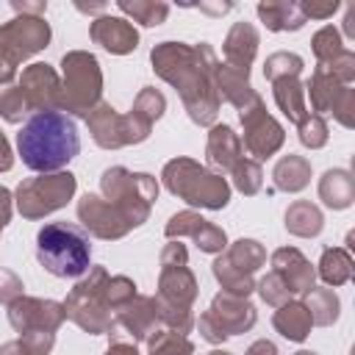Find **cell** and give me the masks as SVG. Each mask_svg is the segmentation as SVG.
<instances>
[{"label": "cell", "mask_w": 355, "mask_h": 355, "mask_svg": "<svg viewBox=\"0 0 355 355\" xmlns=\"http://www.w3.org/2000/svg\"><path fill=\"white\" fill-rule=\"evenodd\" d=\"M150 64H153V72L178 92L194 125L200 128L216 125V116L222 108V100L216 92L219 58L208 42H200V44L158 42L150 50Z\"/></svg>", "instance_id": "6da1fadb"}, {"label": "cell", "mask_w": 355, "mask_h": 355, "mask_svg": "<svg viewBox=\"0 0 355 355\" xmlns=\"http://www.w3.org/2000/svg\"><path fill=\"white\" fill-rule=\"evenodd\" d=\"M17 153L31 172H64L67 164L80 153L75 119L61 111L31 114L17 133Z\"/></svg>", "instance_id": "7a4b0ae2"}, {"label": "cell", "mask_w": 355, "mask_h": 355, "mask_svg": "<svg viewBox=\"0 0 355 355\" xmlns=\"http://www.w3.org/2000/svg\"><path fill=\"white\" fill-rule=\"evenodd\" d=\"M161 183L166 186L169 194L183 200L191 208H205V211H222L230 202V183L227 178L211 172L205 164L178 155L164 164L161 169Z\"/></svg>", "instance_id": "3957f363"}, {"label": "cell", "mask_w": 355, "mask_h": 355, "mask_svg": "<svg viewBox=\"0 0 355 355\" xmlns=\"http://www.w3.org/2000/svg\"><path fill=\"white\" fill-rule=\"evenodd\" d=\"M36 261L55 277H83L92 266L89 233L75 222H47L36 233Z\"/></svg>", "instance_id": "277c9868"}, {"label": "cell", "mask_w": 355, "mask_h": 355, "mask_svg": "<svg viewBox=\"0 0 355 355\" xmlns=\"http://www.w3.org/2000/svg\"><path fill=\"white\" fill-rule=\"evenodd\" d=\"M100 197L114 205L125 225L141 227L158 200V180L150 172H130L125 166H108L100 175Z\"/></svg>", "instance_id": "5b68a950"}, {"label": "cell", "mask_w": 355, "mask_h": 355, "mask_svg": "<svg viewBox=\"0 0 355 355\" xmlns=\"http://www.w3.org/2000/svg\"><path fill=\"white\" fill-rule=\"evenodd\" d=\"M103 103V69L94 53L67 50L61 55V103L67 116H89Z\"/></svg>", "instance_id": "8992f818"}, {"label": "cell", "mask_w": 355, "mask_h": 355, "mask_svg": "<svg viewBox=\"0 0 355 355\" xmlns=\"http://www.w3.org/2000/svg\"><path fill=\"white\" fill-rule=\"evenodd\" d=\"M105 266H89V272L72 286V291L64 300L67 319L75 322L89 336H105L111 330L114 313L105 305Z\"/></svg>", "instance_id": "52a82bcc"}, {"label": "cell", "mask_w": 355, "mask_h": 355, "mask_svg": "<svg viewBox=\"0 0 355 355\" xmlns=\"http://www.w3.org/2000/svg\"><path fill=\"white\" fill-rule=\"evenodd\" d=\"M266 263V247L258 239H239L227 244L211 263V272L225 294L247 297L255 291V272Z\"/></svg>", "instance_id": "ba28073f"}, {"label": "cell", "mask_w": 355, "mask_h": 355, "mask_svg": "<svg viewBox=\"0 0 355 355\" xmlns=\"http://www.w3.org/2000/svg\"><path fill=\"white\" fill-rule=\"evenodd\" d=\"M75 191H78V178L69 169L25 178L14 189V208L22 214V219H44L58 208H64L75 197Z\"/></svg>", "instance_id": "9c48e42d"}, {"label": "cell", "mask_w": 355, "mask_h": 355, "mask_svg": "<svg viewBox=\"0 0 355 355\" xmlns=\"http://www.w3.org/2000/svg\"><path fill=\"white\" fill-rule=\"evenodd\" d=\"M158 263H161V272H158L155 300L161 305H169V308L191 311V305H194V300L200 294V286H197L194 272L189 269L186 244H180V241L164 244V250L158 255Z\"/></svg>", "instance_id": "30bf717a"}, {"label": "cell", "mask_w": 355, "mask_h": 355, "mask_svg": "<svg viewBox=\"0 0 355 355\" xmlns=\"http://www.w3.org/2000/svg\"><path fill=\"white\" fill-rule=\"evenodd\" d=\"M86 128H89L94 144L103 150H122L130 144H141L153 133V125L141 122L133 111L119 114L111 103H100L86 116Z\"/></svg>", "instance_id": "8fae6325"}, {"label": "cell", "mask_w": 355, "mask_h": 355, "mask_svg": "<svg viewBox=\"0 0 355 355\" xmlns=\"http://www.w3.org/2000/svg\"><path fill=\"white\" fill-rule=\"evenodd\" d=\"M239 119H241V147L250 153L252 161H263V158H272L283 141H286V130L283 125L266 111V103L263 97H255L247 108L239 111Z\"/></svg>", "instance_id": "7c38bea8"}, {"label": "cell", "mask_w": 355, "mask_h": 355, "mask_svg": "<svg viewBox=\"0 0 355 355\" xmlns=\"http://www.w3.org/2000/svg\"><path fill=\"white\" fill-rule=\"evenodd\" d=\"M53 39L44 17H14L0 25V58L14 69L31 55L42 53Z\"/></svg>", "instance_id": "4fadbf2b"}, {"label": "cell", "mask_w": 355, "mask_h": 355, "mask_svg": "<svg viewBox=\"0 0 355 355\" xmlns=\"http://www.w3.org/2000/svg\"><path fill=\"white\" fill-rule=\"evenodd\" d=\"M8 324L25 336V333H33V330H44V333H55L64 322H67V311H64V302H55V300H44V297H17L11 305H8Z\"/></svg>", "instance_id": "5bb4252c"}, {"label": "cell", "mask_w": 355, "mask_h": 355, "mask_svg": "<svg viewBox=\"0 0 355 355\" xmlns=\"http://www.w3.org/2000/svg\"><path fill=\"white\" fill-rule=\"evenodd\" d=\"M155 327H161L155 297L136 294L130 302H125L119 311H114V322H111V330L105 336H108V341L125 338L133 344H144Z\"/></svg>", "instance_id": "9a60e30c"}, {"label": "cell", "mask_w": 355, "mask_h": 355, "mask_svg": "<svg viewBox=\"0 0 355 355\" xmlns=\"http://www.w3.org/2000/svg\"><path fill=\"white\" fill-rule=\"evenodd\" d=\"M164 236L169 241L191 239L197 244V250L200 252H208V255H219L227 247V233L219 225H214L205 216H200L197 211H191V208L172 214L169 222L164 225Z\"/></svg>", "instance_id": "2e32d148"}, {"label": "cell", "mask_w": 355, "mask_h": 355, "mask_svg": "<svg viewBox=\"0 0 355 355\" xmlns=\"http://www.w3.org/2000/svg\"><path fill=\"white\" fill-rule=\"evenodd\" d=\"M17 86L22 89V97H25V103H28V108L33 114L58 111V103H61V75L50 64H44V61L28 64L22 69Z\"/></svg>", "instance_id": "e0dca14e"}, {"label": "cell", "mask_w": 355, "mask_h": 355, "mask_svg": "<svg viewBox=\"0 0 355 355\" xmlns=\"http://www.w3.org/2000/svg\"><path fill=\"white\" fill-rule=\"evenodd\" d=\"M78 222L89 236H94L100 241H119L130 233V227L114 211V205L108 200H103L100 194H92V191H86L78 200Z\"/></svg>", "instance_id": "ac0fdd59"}, {"label": "cell", "mask_w": 355, "mask_h": 355, "mask_svg": "<svg viewBox=\"0 0 355 355\" xmlns=\"http://www.w3.org/2000/svg\"><path fill=\"white\" fill-rule=\"evenodd\" d=\"M269 263H272L269 272H275L286 283L291 297H302L305 291H311L316 286V269L297 247H277L272 252Z\"/></svg>", "instance_id": "d6986e66"}, {"label": "cell", "mask_w": 355, "mask_h": 355, "mask_svg": "<svg viewBox=\"0 0 355 355\" xmlns=\"http://www.w3.org/2000/svg\"><path fill=\"white\" fill-rule=\"evenodd\" d=\"M89 39L111 55H128L139 47V31L133 28V22L125 17H111V14L94 17L89 22Z\"/></svg>", "instance_id": "ffe728a7"}, {"label": "cell", "mask_w": 355, "mask_h": 355, "mask_svg": "<svg viewBox=\"0 0 355 355\" xmlns=\"http://www.w3.org/2000/svg\"><path fill=\"white\" fill-rule=\"evenodd\" d=\"M208 313L211 319L225 330V336H241V333H250L258 322V311L255 305L247 300V297H233V294H225L219 291L211 305H208Z\"/></svg>", "instance_id": "44dd1931"}, {"label": "cell", "mask_w": 355, "mask_h": 355, "mask_svg": "<svg viewBox=\"0 0 355 355\" xmlns=\"http://www.w3.org/2000/svg\"><path fill=\"white\" fill-rule=\"evenodd\" d=\"M239 158H244L239 133L225 122L211 125L208 141H205V166L216 175H230V169L239 164Z\"/></svg>", "instance_id": "7402d4cb"}, {"label": "cell", "mask_w": 355, "mask_h": 355, "mask_svg": "<svg viewBox=\"0 0 355 355\" xmlns=\"http://www.w3.org/2000/svg\"><path fill=\"white\" fill-rule=\"evenodd\" d=\"M258 44H261V36H258V28L252 22H233L225 42H222V55H225V64L233 67V69H241V72H250L255 55H258Z\"/></svg>", "instance_id": "603a6c76"}, {"label": "cell", "mask_w": 355, "mask_h": 355, "mask_svg": "<svg viewBox=\"0 0 355 355\" xmlns=\"http://www.w3.org/2000/svg\"><path fill=\"white\" fill-rule=\"evenodd\" d=\"M316 191H319L322 205H327L330 211H344L355 202V178L349 169L333 166L319 178Z\"/></svg>", "instance_id": "cb8c5ba5"}, {"label": "cell", "mask_w": 355, "mask_h": 355, "mask_svg": "<svg viewBox=\"0 0 355 355\" xmlns=\"http://www.w3.org/2000/svg\"><path fill=\"white\" fill-rule=\"evenodd\" d=\"M258 19L266 25V31L272 33H288V31H300L308 19L300 8V3L294 0H261L255 6Z\"/></svg>", "instance_id": "d4e9b609"}, {"label": "cell", "mask_w": 355, "mask_h": 355, "mask_svg": "<svg viewBox=\"0 0 355 355\" xmlns=\"http://www.w3.org/2000/svg\"><path fill=\"white\" fill-rule=\"evenodd\" d=\"M216 92H219V100L230 103L236 111L247 108L255 97H261L252 83H250V72H241V69H233L227 64L219 61L216 67Z\"/></svg>", "instance_id": "484cf974"}, {"label": "cell", "mask_w": 355, "mask_h": 355, "mask_svg": "<svg viewBox=\"0 0 355 355\" xmlns=\"http://www.w3.org/2000/svg\"><path fill=\"white\" fill-rule=\"evenodd\" d=\"M311 175H313L311 161L305 155L288 153V155L277 158V164L272 169V183H275V191L297 194V191H302L311 183Z\"/></svg>", "instance_id": "4316f807"}, {"label": "cell", "mask_w": 355, "mask_h": 355, "mask_svg": "<svg viewBox=\"0 0 355 355\" xmlns=\"http://www.w3.org/2000/svg\"><path fill=\"white\" fill-rule=\"evenodd\" d=\"M344 89H347L344 83H338L330 72H324L322 67H316L313 75L305 80V97L311 100V111L316 116H330Z\"/></svg>", "instance_id": "83f0119b"}, {"label": "cell", "mask_w": 355, "mask_h": 355, "mask_svg": "<svg viewBox=\"0 0 355 355\" xmlns=\"http://www.w3.org/2000/svg\"><path fill=\"white\" fill-rule=\"evenodd\" d=\"M272 327L286 338V341H294V344H302L308 336H311V313L305 311V305L300 300H288L283 302L275 313H272Z\"/></svg>", "instance_id": "f1b7e54d"}, {"label": "cell", "mask_w": 355, "mask_h": 355, "mask_svg": "<svg viewBox=\"0 0 355 355\" xmlns=\"http://www.w3.org/2000/svg\"><path fill=\"white\" fill-rule=\"evenodd\" d=\"M283 225L297 239H316L324 230V214L311 200H294L283 214Z\"/></svg>", "instance_id": "f546056e"}, {"label": "cell", "mask_w": 355, "mask_h": 355, "mask_svg": "<svg viewBox=\"0 0 355 355\" xmlns=\"http://www.w3.org/2000/svg\"><path fill=\"white\" fill-rule=\"evenodd\" d=\"M272 94H275V103L277 108L283 111V116L294 125H300L311 111L305 105V83L300 78H280V80H272Z\"/></svg>", "instance_id": "4dcf8cb0"}, {"label": "cell", "mask_w": 355, "mask_h": 355, "mask_svg": "<svg viewBox=\"0 0 355 355\" xmlns=\"http://www.w3.org/2000/svg\"><path fill=\"white\" fill-rule=\"evenodd\" d=\"M352 272H355V263H352V255L347 247H324L322 250V258L316 263V275L322 277V283L327 288H338V286L349 283Z\"/></svg>", "instance_id": "1f68e13d"}, {"label": "cell", "mask_w": 355, "mask_h": 355, "mask_svg": "<svg viewBox=\"0 0 355 355\" xmlns=\"http://www.w3.org/2000/svg\"><path fill=\"white\" fill-rule=\"evenodd\" d=\"M300 302L305 305V311L311 313V322H313L316 327H330V324H336L338 316H341V300H338V294H336L333 288H327V286H313L311 291L302 294Z\"/></svg>", "instance_id": "d6a6232c"}, {"label": "cell", "mask_w": 355, "mask_h": 355, "mask_svg": "<svg viewBox=\"0 0 355 355\" xmlns=\"http://www.w3.org/2000/svg\"><path fill=\"white\" fill-rule=\"evenodd\" d=\"M144 355H194V341L169 327H155L144 341Z\"/></svg>", "instance_id": "836d02e7"}, {"label": "cell", "mask_w": 355, "mask_h": 355, "mask_svg": "<svg viewBox=\"0 0 355 355\" xmlns=\"http://www.w3.org/2000/svg\"><path fill=\"white\" fill-rule=\"evenodd\" d=\"M116 8L144 28H158L169 17V6L161 0H116Z\"/></svg>", "instance_id": "e575fe53"}, {"label": "cell", "mask_w": 355, "mask_h": 355, "mask_svg": "<svg viewBox=\"0 0 355 355\" xmlns=\"http://www.w3.org/2000/svg\"><path fill=\"white\" fill-rule=\"evenodd\" d=\"M230 180H233V189L241 191L244 197H255L261 189H263V169L258 161L252 158H239V164L230 169Z\"/></svg>", "instance_id": "d590c367"}, {"label": "cell", "mask_w": 355, "mask_h": 355, "mask_svg": "<svg viewBox=\"0 0 355 355\" xmlns=\"http://www.w3.org/2000/svg\"><path fill=\"white\" fill-rule=\"evenodd\" d=\"M305 61L302 55L297 53H288V50H277L272 55H266L263 61V78L272 83V80H280V78H300Z\"/></svg>", "instance_id": "8d00e7d4"}, {"label": "cell", "mask_w": 355, "mask_h": 355, "mask_svg": "<svg viewBox=\"0 0 355 355\" xmlns=\"http://www.w3.org/2000/svg\"><path fill=\"white\" fill-rule=\"evenodd\" d=\"M141 122H147V125H155L161 116H164V111H166V97L155 89V86H144L139 94H136V100H133V108H130Z\"/></svg>", "instance_id": "74e56055"}, {"label": "cell", "mask_w": 355, "mask_h": 355, "mask_svg": "<svg viewBox=\"0 0 355 355\" xmlns=\"http://www.w3.org/2000/svg\"><path fill=\"white\" fill-rule=\"evenodd\" d=\"M311 50H313V55H316V64H327L330 58H336V55L344 50L341 31L333 28V25L319 28V31L311 36Z\"/></svg>", "instance_id": "f35d334b"}, {"label": "cell", "mask_w": 355, "mask_h": 355, "mask_svg": "<svg viewBox=\"0 0 355 355\" xmlns=\"http://www.w3.org/2000/svg\"><path fill=\"white\" fill-rule=\"evenodd\" d=\"M31 114L22 89L17 83L11 86H0V119H6L8 125H22V119Z\"/></svg>", "instance_id": "ab89813d"}, {"label": "cell", "mask_w": 355, "mask_h": 355, "mask_svg": "<svg viewBox=\"0 0 355 355\" xmlns=\"http://www.w3.org/2000/svg\"><path fill=\"white\" fill-rule=\"evenodd\" d=\"M297 139L302 147L308 150H322L330 139V130H327V122L324 116H316V114H308L300 125H297Z\"/></svg>", "instance_id": "60d3db41"}, {"label": "cell", "mask_w": 355, "mask_h": 355, "mask_svg": "<svg viewBox=\"0 0 355 355\" xmlns=\"http://www.w3.org/2000/svg\"><path fill=\"white\" fill-rule=\"evenodd\" d=\"M136 294H139L136 283L128 275H108V280H105V305H108L111 313L119 311L125 302H130Z\"/></svg>", "instance_id": "b9f144b4"}, {"label": "cell", "mask_w": 355, "mask_h": 355, "mask_svg": "<svg viewBox=\"0 0 355 355\" xmlns=\"http://www.w3.org/2000/svg\"><path fill=\"white\" fill-rule=\"evenodd\" d=\"M255 291H258V297H261L266 305H272V308H280L283 302L294 300L291 291L286 288V283H283L275 272H266L261 280H255Z\"/></svg>", "instance_id": "7bdbcfd3"}, {"label": "cell", "mask_w": 355, "mask_h": 355, "mask_svg": "<svg viewBox=\"0 0 355 355\" xmlns=\"http://www.w3.org/2000/svg\"><path fill=\"white\" fill-rule=\"evenodd\" d=\"M316 67H322L324 72H330L338 83H344V86H352V80H355V53L349 50V47H344L336 58H330L327 64H316Z\"/></svg>", "instance_id": "ee69618b"}, {"label": "cell", "mask_w": 355, "mask_h": 355, "mask_svg": "<svg viewBox=\"0 0 355 355\" xmlns=\"http://www.w3.org/2000/svg\"><path fill=\"white\" fill-rule=\"evenodd\" d=\"M19 344L25 347L28 355H50L55 347V333H44V330H33L19 336Z\"/></svg>", "instance_id": "f6af8a7d"}, {"label": "cell", "mask_w": 355, "mask_h": 355, "mask_svg": "<svg viewBox=\"0 0 355 355\" xmlns=\"http://www.w3.org/2000/svg\"><path fill=\"white\" fill-rule=\"evenodd\" d=\"M341 128H355V89L352 86H347L344 92H341V97H338V103H336V108H333V114H330Z\"/></svg>", "instance_id": "bcb514c9"}, {"label": "cell", "mask_w": 355, "mask_h": 355, "mask_svg": "<svg viewBox=\"0 0 355 355\" xmlns=\"http://www.w3.org/2000/svg\"><path fill=\"white\" fill-rule=\"evenodd\" d=\"M25 286H22V277L17 275V272H11V269H6V266H0V305H11L17 297H22L25 291H22Z\"/></svg>", "instance_id": "7dc6e473"}, {"label": "cell", "mask_w": 355, "mask_h": 355, "mask_svg": "<svg viewBox=\"0 0 355 355\" xmlns=\"http://www.w3.org/2000/svg\"><path fill=\"white\" fill-rule=\"evenodd\" d=\"M194 327L200 330V338H202V341H208V344H214V347H222V344L227 341L225 330L211 319V313H208V311H202V313H200V319H194Z\"/></svg>", "instance_id": "c3c4849f"}, {"label": "cell", "mask_w": 355, "mask_h": 355, "mask_svg": "<svg viewBox=\"0 0 355 355\" xmlns=\"http://www.w3.org/2000/svg\"><path fill=\"white\" fill-rule=\"evenodd\" d=\"M338 6H341L338 0H333V3H300L305 19H327L338 11Z\"/></svg>", "instance_id": "681fc988"}, {"label": "cell", "mask_w": 355, "mask_h": 355, "mask_svg": "<svg viewBox=\"0 0 355 355\" xmlns=\"http://www.w3.org/2000/svg\"><path fill=\"white\" fill-rule=\"evenodd\" d=\"M11 8L17 17H44L47 3L44 0H11Z\"/></svg>", "instance_id": "f907efd6"}, {"label": "cell", "mask_w": 355, "mask_h": 355, "mask_svg": "<svg viewBox=\"0 0 355 355\" xmlns=\"http://www.w3.org/2000/svg\"><path fill=\"white\" fill-rule=\"evenodd\" d=\"M11 214H14V191H8L6 186H0V233L11 222Z\"/></svg>", "instance_id": "816d5d0a"}, {"label": "cell", "mask_w": 355, "mask_h": 355, "mask_svg": "<svg viewBox=\"0 0 355 355\" xmlns=\"http://www.w3.org/2000/svg\"><path fill=\"white\" fill-rule=\"evenodd\" d=\"M244 355H280V352H277V344H275V341H269V338H258V341H252V344L247 347Z\"/></svg>", "instance_id": "f5cc1de1"}, {"label": "cell", "mask_w": 355, "mask_h": 355, "mask_svg": "<svg viewBox=\"0 0 355 355\" xmlns=\"http://www.w3.org/2000/svg\"><path fill=\"white\" fill-rule=\"evenodd\" d=\"M105 355H141V352H139V347H136L133 341H125V338H119V341H108V349H105Z\"/></svg>", "instance_id": "db71d44e"}, {"label": "cell", "mask_w": 355, "mask_h": 355, "mask_svg": "<svg viewBox=\"0 0 355 355\" xmlns=\"http://www.w3.org/2000/svg\"><path fill=\"white\" fill-rule=\"evenodd\" d=\"M11 166H14V150L6 139V133L0 130V172H8Z\"/></svg>", "instance_id": "11a10c76"}, {"label": "cell", "mask_w": 355, "mask_h": 355, "mask_svg": "<svg viewBox=\"0 0 355 355\" xmlns=\"http://www.w3.org/2000/svg\"><path fill=\"white\" fill-rule=\"evenodd\" d=\"M344 36L347 39H355V6H347V14H344Z\"/></svg>", "instance_id": "9f6ffc18"}, {"label": "cell", "mask_w": 355, "mask_h": 355, "mask_svg": "<svg viewBox=\"0 0 355 355\" xmlns=\"http://www.w3.org/2000/svg\"><path fill=\"white\" fill-rule=\"evenodd\" d=\"M14 78H17V69L0 58V86H11V83H14Z\"/></svg>", "instance_id": "6f0895ef"}, {"label": "cell", "mask_w": 355, "mask_h": 355, "mask_svg": "<svg viewBox=\"0 0 355 355\" xmlns=\"http://www.w3.org/2000/svg\"><path fill=\"white\" fill-rule=\"evenodd\" d=\"M0 355H28V352H25V347L19 344V338H14V341L0 344Z\"/></svg>", "instance_id": "680465c9"}, {"label": "cell", "mask_w": 355, "mask_h": 355, "mask_svg": "<svg viewBox=\"0 0 355 355\" xmlns=\"http://www.w3.org/2000/svg\"><path fill=\"white\" fill-rule=\"evenodd\" d=\"M197 8H200V11H205V14H214V17H222V14H227V11L233 8V3H222V6H208V3H200Z\"/></svg>", "instance_id": "91938a15"}, {"label": "cell", "mask_w": 355, "mask_h": 355, "mask_svg": "<svg viewBox=\"0 0 355 355\" xmlns=\"http://www.w3.org/2000/svg\"><path fill=\"white\" fill-rule=\"evenodd\" d=\"M75 8L83 11V14H97V17H103L105 3H75Z\"/></svg>", "instance_id": "94428289"}, {"label": "cell", "mask_w": 355, "mask_h": 355, "mask_svg": "<svg viewBox=\"0 0 355 355\" xmlns=\"http://www.w3.org/2000/svg\"><path fill=\"white\" fill-rule=\"evenodd\" d=\"M208 355H233V352H227V349H222V347H214Z\"/></svg>", "instance_id": "6125c7cd"}, {"label": "cell", "mask_w": 355, "mask_h": 355, "mask_svg": "<svg viewBox=\"0 0 355 355\" xmlns=\"http://www.w3.org/2000/svg\"><path fill=\"white\" fill-rule=\"evenodd\" d=\"M294 355H319V352H313V349H297Z\"/></svg>", "instance_id": "be15d7a7"}]
</instances>
